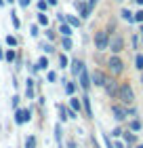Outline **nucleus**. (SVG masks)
Returning a JSON list of instances; mask_svg holds the SVG:
<instances>
[{
	"label": "nucleus",
	"instance_id": "f257e3e1",
	"mask_svg": "<svg viewBox=\"0 0 143 148\" xmlns=\"http://www.w3.org/2000/svg\"><path fill=\"white\" fill-rule=\"evenodd\" d=\"M116 97H120L124 104H133L135 102V93H133V87L124 83V85H118V95Z\"/></svg>",
	"mask_w": 143,
	"mask_h": 148
},
{
	"label": "nucleus",
	"instance_id": "f03ea898",
	"mask_svg": "<svg viewBox=\"0 0 143 148\" xmlns=\"http://www.w3.org/2000/svg\"><path fill=\"white\" fill-rule=\"evenodd\" d=\"M95 49L97 51H103L107 49V45H110V32H105V30H99L97 34H95Z\"/></svg>",
	"mask_w": 143,
	"mask_h": 148
},
{
	"label": "nucleus",
	"instance_id": "7ed1b4c3",
	"mask_svg": "<svg viewBox=\"0 0 143 148\" xmlns=\"http://www.w3.org/2000/svg\"><path fill=\"white\" fill-rule=\"evenodd\" d=\"M107 66H110V70L114 74H120L122 70H124V62H122V57L118 55V53H114V55L107 59Z\"/></svg>",
	"mask_w": 143,
	"mask_h": 148
},
{
	"label": "nucleus",
	"instance_id": "20e7f679",
	"mask_svg": "<svg viewBox=\"0 0 143 148\" xmlns=\"http://www.w3.org/2000/svg\"><path fill=\"white\" fill-rule=\"evenodd\" d=\"M30 119H32V110H28V108H15V123L17 125L28 123Z\"/></svg>",
	"mask_w": 143,
	"mask_h": 148
},
{
	"label": "nucleus",
	"instance_id": "39448f33",
	"mask_svg": "<svg viewBox=\"0 0 143 148\" xmlns=\"http://www.w3.org/2000/svg\"><path fill=\"white\" fill-rule=\"evenodd\" d=\"M107 49H112V53H120L122 49H124V40H122V36H114V38H110V45H107Z\"/></svg>",
	"mask_w": 143,
	"mask_h": 148
},
{
	"label": "nucleus",
	"instance_id": "423d86ee",
	"mask_svg": "<svg viewBox=\"0 0 143 148\" xmlns=\"http://www.w3.org/2000/svg\"><path fill=\"white\" fill-rule=\"evenodd\" d=\"M103 89H105V93H107V95H112V97H116V95H118V83H116L114 78H107V80H105Z\"/></svg>",
	"mask_w": 143,
	"mask_h": 148
},
{
	"label": "nucleus",
	"instance_id": "0eeeda50",
	"mask_svg": "<svg viewBox=\"0 0 143 148\" xmlns=\"http://www.w3.org/2000/svg\"><path fill=\"white\" fill-rule=\"evenodd\" d=\"M105 80H107V76H105V74L101 72V70H95V72L91 74V83H93V85H97V87H103V85H105Z\"/></svg>",
	"mask_w": 143,
	"mask_h": 148
},
{
	"label": "nucleus",
	"instance_id": "6e6552de",
	"mask_svg": "<svg viewBox=\"0 0 143 148\" xmlns=\"http://www.w3.org/2000/svg\"><path fill=\"white\" fill-rule=\"evenodd\" d=\"M78 76H80V87H82L84 91H88V89H91V85H93V83H91V74H88V70H82Z\"/></svg>",
	"mask_w": 143,
	"mask_h": 148
},
{
	"label": "nucleus",
	"instance_id": "1a4fd4ad",
	"mask_svg": "<svg viewBox=\"0 0 143 148\" xmlns=\"http://www.w3.org/2000/svg\"><path fill=\"white\" fill-rule=\"evenodd\" d=\"M112 112H114V116L118 119V121H124V119L128 116V110H126V108H122V106H118V104H114V106H112Z\"/></svg>",
	"mask_w": 143,
	"mask_h": 148
},
{
	"label": "nucleus",
	"instance_id": "9d476101",
	"mask_svg": "<svg viewBox=\"0 0 143 148\" xmlns=\"http://www.w3.org/2000/svg\"><path fill=\"white\" fill-rule=\"evenodd\" d=\"M82 108L86 112V119H93V108H91V99H88V95L82 97Z\"/></svg>",
	"mask_w": 143,
	"mask_h": 148
},
{
	"label": "nucleus",
	"instance_id": "9b49d317",
	"mask_svg": "<svg viewBox=\"0 0 143 148\" xmlns=\"http://www.w3.org/2000/svg\"><path fill=\"white\" fill-rule=\"evenodd\" d=\"M65 23H70L72 28H80V25H82V21H80L76 15H65Z\"/></svg>",
	"mask_w": 143,
	"mask_h": 148
},
{
	"label": "nucleus",
	"instance_id": "f8f14e48",
	"mask_svg": "<svg viewBox=\"0 0 143 148\" xmlns=\"http://www.w3.org/2000/svg\"><path fill=\"white\" fill-rule=\"evenodd\" d=\"M46 68H49V59H46V55L38 57V62H36V70H46Z\"/></svg>",
	"mask_w": 143,
	"mask_h": 148
},
{
	"label": "nucleus",
	"instance_id": "ddd939ff",
	"mask_svg": "<svg viewBox=\"0 0 143 148\" xmlns=\"http://www.w3.org/2000/svg\"><path fill=\"white\" fill-rule=\"evenodd\" d=\"M82 70H84V64L80 62V59H74V62H72V72L74 74H80Z\"/></svg>",
	"mask_w": 143,
	"mask_h": 148
},
{
	"label": "nucleus",
	"instance_id": "4468645a",
	"mask_svg": "<svg viewBox=\"0 0 143 148\" xmlns=\"http://www.w3.org/2000/svg\"><path fill=\"white\" fill-rule=\"evenodd\" d=\"M59 32H61V34H63V36H72V32H74V28H72V25L70 23H61V28H59Z\"/></svg>",
	"mask_w": 143,
	"mask_h": 148
},
{
	"label": "nucleus",
	"instance_id": "2eb2a0df",
	"mask_svg": "<svg viewBox=\"0 0 143 148\" xmlns=\"http://www.w3.org/2000/svg\"><path fill=\"white\" fill-rule=\"evenodd\" d=\"M120 15H122V19H124V21H128V23H133V21H135L133 13L128 11V9H122V11H120Z\"/></svg>",
	"mask_w": 143,
	"mask_h": 148
},
{
	"label": "nucleus",
	"instance_id": "dca6fc26",
	"mask_svg": "<svg viewBox=\"0 0 143 148\" xmlns=\"http://www.w3.org/2000/svg\"><path fill=\"white\" fill-rule=\"evenodd\" d=\"M70 106H72V110H74V112L82 110V102H80L78 97H72V99H70Z\"/></svg>",
	"mask_w": 143,
	"mask_h": 148
},
{
	"label": "nucleus",
	"instance_id": "f3484780",
	"mask_svg": "<svg viewBox=\"0 0 143 148\" xmlns=\"http://www.w3.org/2000/svg\"><path fill=\"white\" fill-rule=\"evenodd\" d=\"M61 47H63V51H72V38H70V36H63Z\"/></svg>",
	"mask_w": 143,
	"mask_h": 148
},
{
	"label": "nucleus",
	"instance_id": "a211bd4d",
	"mask_svg": "<svg viewBox=\"0 0 143 148\" xmlns=\"http://www.w3.org/2000/svg\"><path fill=\"white\" fill-rule=\"evenodd\" d=\"M135 68L143 70V53H137V55H135Z\"/></svg>",
	"mask_w": 143,
	"mask_h": 148
},
{
	"label": "nucleus",
	"instance_id": "6ab92c4d",
	"mask_svg": "<svg viewBox=\"0 0 143 148\" xmlns=\"http://www.w3.org/2000/svg\"><path fill=\"white\" fill-rule=\"evenodd\" d=\"M65 93H67V95H74V93H76V85H74L72 80L65 83Z\"/></svg>",
	"mask_w": 143,
	"mask_h": 148
},
{
	"label": "nucleus",
	"instance_id": "aec40b11",
	"mask_svg": "<svg viewBox=\"0 0 143 148\" xmlns=\"http://www.w3.org/2000/svg\"><path fill=\"white\" fill-rule=\"evenodd\" d=\"M36 19H38V23H40V25H46V23H49V17H46V13H44V11H40Z\"/></svg>",
	"mask_w": 143,
	"mask_h": 148
},
{
	"label": "nucleus",
	"instance_id": "412c9836",
	"mask_svg": "<svg viewBox=\"0 0 143 148\" xmlns=\"http://www.w3.org/2000/svg\"><path fill=\"white\" fill-rule=\"evenodd\" d=\"M25 148H36V136H28L25 138Z\"/></svg>",
	"mask_w": 143,
	"mask_h": 148
},
{
	"label": "nucleus",
	"instance_id": "4be33fe9",
	"mask_svg": "<svg viewBox=\"0 0 143 148\" xmlns=\"http://www.w3.org/2000/svg\"><path fill=\"white\" fill-rule=\"evenodd\" d=\"M11 23H13V28H15V30H19V25H21V21H19L17 13H11Z\"/></svg>",
	"mask_w": 143,
	"mask_h": 148
},
{
	"label": "nucleus",
	"instance_id": "5701e85b",
	"mask_svg": "<svg viewBox=\"0 0 143 148\" xmlns=\"http://www.w3.org/2000/svg\"><path fill=\"white\" fill-rule=\"evenodd\" d=\"M25 95H28L30 99L34 97V80L32 78H28V91H25Z\"/></svg>",
	"mask_w": 143,
	"mask_h": 148
},
{
	"label": "nucleus",
	"instance_id": "b1692460",
	"mask_svg": "<svg viewBox=\"0 0 143 148\" xmlns=\"http://www.w3.org/2000/svg\"><path fill=\"white\" fill-rule=\"evenodd\" d=\"M128 127H131V131H139V129H141V121H139V119H133Z\"/></svg>",
	"mask_w": 143,
	"mask_h": 148
},
{
	"label": "nucleus",
	"instance_id": "393cba45",
	"mask_svg": "<svg viewBox=\"0 0 143 148\" xmlns=\"http://www.w3.org/2000/svg\"><path fill=\"white\" fill-rule=\"evenodd\" d=\"M4 59H6V62H15V59H17V53L13 51V49L6 51V53H4Z\"/></svg>",
	"mask_w": 143,
	"mask_h": 148
},
{
	"label": "nucleus",
	"instance_id": "a878e982",
	"mask_svg": "<svg viewBox=\"0 0 143 148\" xmlns=\"http://www.w3.org/2000/svg\"><path fill=\"white\" fill-rule=\"evenodd\" d=\"M30 34H32L34 38H36V36L40 34V25H38V23H34V25H32V28H30Z\"/></svg>",
	"mask_w": 143,
	"mask_h": 148
},
{
	"label": "nucleus",
	"instance_id": "bb28decb",
	"mask_svg": "<svg viewBox=\"0 0 143 148\" xmlns=\"http://www.w3.org/2000/svg\"><path fill=\"white\" fill-rule=\"evenodd\" d=\"M46 80H49V83H57V72H49V74H46Z\"/></svg>",
	"mask_w": 143,
	"mask_h": 148
},
{
	"label": "nucleus",
	"instance_id": "cd10ccee",
	"mask_svg": "<svg viewBox=\"0 0 143 148\" xmlns=\"http://www.w3.org/2000/svg\"><path fill=\"white\" fill-rule=\"evenodd\" d=\"M59 66H61V68H67V66H70V62H67L65 55H59Z\"/></svg>",
	"mask_w": 143,
	"mask_h": 148
},
{
	"label": "nucleus",
	"instance_id": "c85d7f7f",
	"mask_svg": "<svg viewBox=\"0 0 143 148\" xmlns=\"http://www.w3.org/2000/svg\"><path fill=\"white\" fill-rule=\"evenodd\" d=\"M122 136H124V140H126V142H128V144H133V142H135V136H133V133H131V131H126V133H122Z\"/></svg>",
	"mask_w": 143,
	"mask_h": 148
},
{
	"label": "nucleus",
	"instance_id": "c756f323",
	"mask_svg": "<svg viewBox=\"0 0 143 148\" xmlns=\"http://www.w3.org/2000/svg\"><path fill=\"white\" fill-rule=\"evenodd\" d=\"M6 45H11V47H17V38H15V36H6Z\"/></svg>",
	"mask_w": 143,
	"mask_h": 148
},
{
	"label": "nucleus",
	"instance_id": "7c9ffc66",
	"mask_svg": "<svg viewBox=\"0 0 143 148\" xmlns=\"http://www.w3.org/2000/svg\"><path fill=\"white\" fill-rule=\"evenodd\" d=\"M133 17H135V21H143V11H137V13H133Z\"/></svg>",
	"mask_w": 143,
	"mask_h": 148
},
{
	"label": "nucleus",
	"instance_id": "2f4dec72",
	"mask_svg": "<svg viewBox=\"0 0 143 148\" xmlns=\"http://www.w3.org/2000/svg\"><path fill=\"white\" fill-rule=\"evenodd\" d=\"M11 106H13V108H17V106H19V95H13V99H11Z\"/></svg>",
	"mask_w": 143,
	"mask_h": 148
},
{
	"label": "nucleus",
	"instance_id": "473e14b6",
	"mask_svg": "<svg viewBox=\"0 0 143 148\" xmlns=\"http://www.w3.org/2000/svg\"><path fill=\"white\" fill-rule=\"evenodd\" d=\"M103 142H105V146H107V148H114V144H112L110 136H103Z\"/></svg>",
	"mask_w": 143,
	"mask_h": 148
},
{
	"label": "nucleus",
	"instance_id": "72a5a7b5",
	"mask_svg": "<svg viewBox=\"0 0 143 148\" xmlns=\"http://www.w3.org/2000/svg\"><path fill=\"white\" fill-rule=\"evenodd\" d=\"M46 6H49V4H46V0H38V9H40V11H44Z\"/></svg>",
	"mask_w": 143,
	"mask_h": 148
},
{
	"label": "nucleus",
	"instance_id": "f704fd0d",
	"mask_svg": "<svg viewBox=\"0 0 143 148\" xmlns=\"http://www.w3.org/2000/svg\"><path fill=\"white\" fill-rule=\"evenodd\" d=\"M42 49H44L46 55H49V53H53V45H42Z\"/></svg>",
	"mask_w": 143,
	"mask_h": 148
},
{
	"label": "nucleus",
	"instance_id": "c9c22d12",
	"mask_svg": "<svg viewBox=\"0 0 143 148\" xmlns=\"http://www.w3.org/2000/svg\"><path fill=\"white\" fill-rule=\"evenodd\" d=\"M30 2H32V0H19V6L25 9V6H30Z\"/></svg>",
	"mask_w": 143,
	"mask_h": 148
},
{
	"label": "nucleus",
	"instance_id": "e433bc0d",
	"mask_svg": "<svg viewBox=\"0 0 143 148\" xmlns=\"http://www.w3.org/2000/svg\"><path fill=\"white\" fill-rule=\"evenodd\" d=\"M46 38H49V40H55V34H53V30H46Z\"/></svg>",
	"mask_w": 143,
	"mask_h": 148
},
{
	"label": "nucleus",
	"instance_id": "4c0bfd02",
	"mask_svg": "<svg viewBox=\"0 0 143 148\" xmlns=\"http://www.w3.org/2000/svg\"><path fill=\"white\" fill-rule=\"evenodd\" d=\"M4 59V51H2V42H0V62Z\"/></svg>",
	"mask_w": 143,
	"mask_h": 148
},
{
	"label": "nucleus",
	"instance_id": "58836bf2",
	"mask_svg": "<svg viewBox=\"0 0 143 148\" xmlns=\"http://www.w3.org/2000/svg\"><path fill=\"white\" fill-rule=\"evenodd\" d=\"M57 2H59V0H46V4H51V6H55Z\"/></svg>",
	"mask_w": 143,
	"mask_h": 148
},
{
	"label": "nucleus",
	"instance_id": "ea45409f",
	"mask_svg": "<svg viewBox=\"0 0 143 148\" xmlns=\"http://www.w3.org/2000/svg\"><path fill=\"white\" fill-rule=\"evenodd\" d=\"M114 148H124V144H122V142H116V144H114Z\"/></svg>",
	"mask_w": 143,
	"mask_h": 148
},
{
	"label": "nucleus",
	"instance_id": "a19ab883",
	"mask_svg": "<svg viewBox=\"0 0 143 148\" xmlns=\"http://www.w3.org/2000/svg\"><path fill=\"white\" fill-rule=\"evenodd\" d=\"M4 2H6V4H13V2H15V0H4Z\"/></svg>",
	"mask_w": 143,
	"mask_h": 148
},
{
	"label": "nucleus",
	"instance_id": "79ce46f5",
	"mask_svg": "<svg viewBox=\"0 0 143 148\" xmlns=\"http://www.w3.org/2000/svg\"><path fill=\"white\" fill-rule=\"evenodd\" d=\"M4 4H6V2H4V0H0V6H4Z\"/></svg>",
	"mask_w": 143,
	"mask_h": 148
},
{
	"label": "nucleus",
	"instance_id": "37998d69",
	"mask_svg": "<svg viewBox=\"0 0 143 148\" xmlns=\"http://www.w3.org/2000/svg\"><path fill=\"white\" fill-rule=\"evenodd\" d=\"M135 2H137V4H143V0H135Z\"/></svg>",
	"mask_w": 143,
	"mask_h": 148
},
{
	"label": "nucleus",
	"instance_id": "c03bdc74",
	"mask_svg": "<svg viewBox=\"0 0 143 148\" xmlns=\"http://www.w3.org/2000/svg\"><path fill=\"white\" fill-rule=\"evenodd\" d=\"M137 148H143V144H139V146H137Z\"/></svg>",
	"mask_w": 143,
	"mask_h": 148
},
{
	"label": "nucleus",
	"instance_id": "a18cd8bd",
	"mask_svg": "<svg viewBox=\"0 0 143 148\" xmlns=\"http://www.w3.org/2000/svg\"><path fill=\"white\" fill-rule=\"evenodd\" d=\"M141 32H143V25H141Z\"/></svg>",
	"mask_w": 143,
	"mask_h": 148
}]
</instances>
